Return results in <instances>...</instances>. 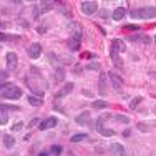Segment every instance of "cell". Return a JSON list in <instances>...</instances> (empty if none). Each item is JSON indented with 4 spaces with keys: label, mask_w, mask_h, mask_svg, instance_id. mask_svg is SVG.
<instances>
[{
    "label": "cell",
    "mask_w": 156,
    "mask_h": 156,
    "mask_svg": "<svg viewBox=\"0 0 156 156\" xmlns=\"http://www.w3.org/2000/svg\"><path fill=\"white\" fill-rule=\"evenodd\" d=\"M125 15H126V9H125V7H118V9L113 10V13H111V18L118 22V20H123Z\"/></svg>",
    "instance_id": "cell-15"
},
{
    "label": "cell",
    "mask_w": 156,
    "mask_h": 156,
    "mask_svg": "<svg viewBox=\"0 0 156 156\" xmlns=\"http://www.w3.org/2000/svg\"><path fill=\"white\" fill-rule=\"evenodd\" d=\"M143 33H136V35H128L126 37V40H128V42H141V40H143Z\"/></svg>",
    "instance_id": "cell-25"
},
{
    "label": "cell",
    "mask_w": 156,
    "mask_h": 156,
    "mask_svg": "<svg viewBox=\"0 0 156 156\" xmlns=\"http://www.w3.org/2000/svg\"><path fill=\"white\" fill-rule=\"evenodd\" d=\"M37 125H40V121H38V118H33V120L30 121V123H28L27 126H28V129H32V128H35Z\"/></svg>",
    "instance_id": "cell-31"
},
{
    "label": "cell",
    "mask_w": 156,
    "mask_h": 156,
    "mask_svg": "<svg viewBox=\"0 0 156 156\" xmlns=\"http://www.w3.org/2000/svg\"><path fill=\"white\" fill-rule=\"evenodd\" d=\"M27 101L30 103L32 106H40V105L43 103L40 96H33V95H28V96H27Z\"/></svg>",
    "instance_id": "cell-18"
},
{
    "label": "cell",
    "mask_w": 156,
    "mask_h": 156,
    "mask_svg": "<svg viewBox=\"0 0 156 156\" xmlns=\"http://www.w3.org/2000/svg\"><path fill=\"white\" fill-rule=\"evenodd\" d=\"M154 98H156V95H154Z\"/></svg>",
    "instance_id": "cell-41"
},
{
    "label": "cell",
    "mask_w": 156,
    "mask_h": 156,
    "mask_svg": "<svg viewBox=\"0 0 156 156\" xmlns=\"http://www.w3.org/2000/svg\"><path fill=\"white\" fill-rule=\"evenodd\" d=\"M110 150L113 151L116 156H126V151H125V148H123V144H121V143H111L110 144Z\"/></svg>",
    "instance_id": "cell-14"
},
{
    "label": "cell",
    "mask_w": 156,
    "mask_h": 156,
    "mask_svg": "<svg viewBox=\"0 0 156 156\" xmlns=\"http://www.w3.org/2000/svg\"><path fill=\"white\" fill-rule=\"evenodd\" d=\"M27 53H28V57H30L32 60H37V58L42 55V45H40V43H32V45L28 47Z\"/></svg>",
    "instance_id": "cell-11"
},
{
    "label": "cell",
    "mask_w": 156,
    "mask_h": 156,
    "mask_svg": "<svg viewBox=\"0 0 156 156\" xmlns=\"http://www.w3.org/2000/svg\"><path fill=\"white\" fill-rule=\"evenodd\" d=\"M85 68L87 70H100V63H88Z\"/></svg>",
    "instance_id": "cell-30"
},
{
    "label": "cell",
    "mask_w": 156,
    "mask_h": 156,
    "mask_svg": "<svg viewBox=\"0 0 156 156\" xmlns=\"http://www.w3.org/2000/svg\"><path fill=\"white\" fill-rule=\"evenodd\" d=\"M100 17H101V18H106V17H108V12H106V10H105V12H101V13H100Z\"/></svg>",
    "instance_id": "cell-34"
},
{
    "label": "cell",
    "mask_w": 156,
    "mask_h": 156,
    "mask_svg": "<svg viewBox=\"0 0 156 156\" xmlns=\"http://www.w3.org/2000/svg\"><path fill=\"white\" fill-rule=\"evenodd\" d=\"M62 146L60 144H53V146H51V150H50V153H51V156H60L62 154Z\"/></svg>",
    "instance_id": "cell-28"
},
{
    "label": "cell",
    "mask_w": 156,
    "mask_h": 156,
    "mask_svg": "<svg viewBox=\"0 0 156 156\" xmlns=\"http://www.w3.org/2000/svg\"><path fill=\"white\" fill-rule=\"evenodd\" d=\"M106 106H108V103L103 101V100H95V101L91 103V108H95V110H103V108H106Z\"/></svg>",
    "instance_id": "cell-21"
},
{
    "label": "cell",
    "mask_w": 156,
    "mask_h": 156,
    "mask_svg": "<svg viewBox=\"0 0 156 156\" xmlns=\"http://www.w3.org/2000/svg\"><path fill=\"white\" fill-rule=\"evenodd\" d=\"M5 62H7V68L9 70H15L17 68V63H18V57L15 51H9L5 55Z\"/></svg>",
    "instance_id": "cell-9"
},
{
    "label": "cell",
    "mask_w": 156,
    "mask_h": 156,
    "mask_svg": "<svg viewBox=\"0 0 156 156\" xmlns=\"http://www.w3.org/2000/svg\"><path fill=\"white\" fill-rule=\"evenodd\" d=\"M80 10L85 13L87 17H91L98 12V3L95 0H87V2H81L80 3Z\"/></svg>",
    "instance_id": "cell-4"
},
{
    "label": "cell",
    "mask_w": 156,
    "mask_h": 156,
    "mask_svg": "<svg viewBox=\"0 0 156 156\" xmlns=\"http://www.w3.org/2000/svg\"><path fill=\"white\" fill-rule=\"evenodd\" d=\"M51 7H53V3H51V2H40V3H37V5L33 7V17L38 20V18L42 17L43 13L50 12Z\"/></svg>",
    "instance_id": "cell-5"
},
{
    "label": "cell",
    "mask_w": 156,
    "mask_h": 156,
    "mask_svg": "<svg viewBox=\"0 0 156 156\" xmlns=\"http://www.w3.org/2000/svg\"><path fill=\"white\" fill-rule=\"evenodd\" d=\"M38 156H48L47 151H42V153H38Z\"/></svg>",
    "instance_id": "cell-38"
},
{
    "label": "cell",
    "mask_w": 156,
    "mask_h": 156,
    "mask_svg": "<svg viewBox=\"0 0 156 156\" xmlns=\"http://www.w3.org/2000/svg\"><path fill=\"white\" fill-rule=\"evenodd\" d=\"M108 78L111 80V85H113V90L115 91H121V90H123V80H121V78L118 76L115 72H110Z\"/></svg>",
    "instance_id": "cell-7"
},
{
    "label": "cell",
    "mask_w": 156,
    "mask_h": 156,
    "mask_svg": "<svg viewBox=\"0 0 156 156\" xmlns=\"http://www.w3.org/2000/svg\"><path fill=\"white\" fill-rule=\"evenodd\" d=\"M66 28H68V32H70V37L80 42L81 37H83V28H81V25L78 23V22H70V23L66 25Z\"/></svg>",
    "instance_id": "cell-6"
},
{
    "label": "cell",
    "mask_w": 156,
    "mask_h": 156,
    "mask_svg": "<svg viewBox=\"0 0 156 156\" xmlns=\"http://www.w3.org/2000/svg\"><path fill=\"white\" fill-rule=\"evenodd\" d=\"M141 101H143V98H141V96H135V98H131V101H129V105H128V106H129L131 110H136Z\"/></svg>",
    "instance_id": "cell-22"
},
{
    "label": "cell",
    "mask_w": 156,
    "mask_h": 156,
    "mask_svg": "<svg viewBox=\"0 0 156 156\" xmlns=\"http://www.w3.org/2000/svg\"><path fill=\"white\" fill-rule=\"evenodd\" d=\"M57 125H58V120H57L55 116H50V118H47V120L40 121V125H38V129H42V131H45V129L55 128Z\"/></svg>",
    "instance_id": "cell-10"
},
{
    "label": "cell",
    "mask_w": 156,
    "mask_h": 156,
    "mask_svg": "<svg viewBox=\"0 0 156 156\" xmlns=\"http://www.w3.org/2000/svg\"><path fill=\"white\" fill-rule=\"evenodd\" d=\"M106 76H108V73H105V72H101V73H100V81H98V93L100 95H105L106 93V91H108V90H106Z\"/></svg>",
    "instance_id": "cell-12"
},
{
    "label": "cell",
    "mask_w": 156,
    "mask_h": 156,
    "mask_svg": "<svg viewBox=\"0 0 156 156\" xmlns=\"http://www.w3.org/2000/svg\"><path fill=\"white\" fill-rule=\"evenodd\" d=\"M136 128H138L140 131H148V128H150V126H148L146 123H138V125H136Z\"/></svg>",
    "instance_id": "cell-33"
},
{
    "label": "cell",
    "mask_w": 156,
    "mask_h": 156,
    "mask_svg": "<svg viewBox=\"0 0 156 156\" xmlns=\"http://www.w3.org/2000/svg\"><path fill=\"white\" fill-rule=\"evenodd\" d=\"M23 128V123H22V121H18V123H15L12 126V131H20V129Z\"/></svg>",
    "instance_id": "cell-32"
},
{
    "label": "cell",
    "mask_w": 156,
    "mask_h": 156,
    "mask_svg": "<svg viewBox=\"0 0 156 156\" xmlns=\"http://www.w3.org/2000/svg\"><path fill=\"white\" fill-rule=\"evenodd\" d=\"M88 118H90V115H88V111H83V113H80V115H78V116L75 118V121H76L78 125H87L88 121H90Z\"/></svg>",
    "instance_id": "cell-17"
},
{
    "label": "cell",
    "mask_w": 156,
    "mask_h": 156,
    "mask_svg": "<svg viewBox=\"0 0 156 156\" xmlns=\"http://www.w3.org/2000/svg\"><path fill=\"white\" fill-rule=\"evenodd\" d=\"M63 80H65V68L58 66L55 70V81H63Z\"/></svg>",
    "instance_id": "cell-20"
},
{
    "label": "cell",
    "mask_w": 156,
    "mask_h": 156,
    "mask_svg": "<svg viewBox=\"0 0 156 156\" xmlns=\"http://www.w3.org/2000/svg\"><path fill=\"white\" fill-rule=\"evenodd\" d=\"M154 42H156V35H154Z\"/></svg>",
    "instance_id": "cell-40"
},
{
    "label": "cell",
    "mask_w": 156,
    "mask_h": 156,
    "mask_svg": "<svg viewBox=\"0 0 156 156\" xmlns=\"http://www.w3.org/2000/svg\"><path fill=\"white\" fill-rule=\"evenodd\" d=\"M129 135H131V131H129V129H126V131L123 133V136H125V138H128Z\"/></svg>",
    "instance_id": "cell-36"
},
{
    "label": "cell",
    "mask_w": 156,
    "mask_h": 156,
    "mask_svg": "<svg viewBox=\"0 0 156 156\" xmlns=\"http://www.w3.org/2000/svg\"><path fill=\"white\" fill-rule=\"evenodd\" d=\"M83 95H85V96H93V95H91L88 90H83Z\"/></svg>",
    "instance_id": "cell-37"
},
{
    "label": "cell",
    "mask_w": 156,
    "mask_h": 156,
    "mask_svg": "<svg viewBox=\"0 0 156 156\" xmlns=\"http://www.w3.org/2000/svg\"><path fill=\"white\" fill-rule=\"evenodd\" d=\"M3 144H5V148H12L15 144V138L12 135H3Z\"/></svg>",
    "instance_id": "cell-19"
},
{
    "label": "cell",
    "mask_w": 156,
    "mask_h": 156,
    "mask_svg": "<svg viewBox=\"0 0 156 156\" xmlns=\"http://www.w3.org/2000/svg\"><path fill=\"white\" fill-rule=\"evenodd\" d=\"M154 113H156V106H154Z\"/></svg>",
    "instance_id": "cell-39"
},
{
    "label": "cell",
    "mask_w": 156,
    "mask_h": 156,
    "mask_svg": "<svg viewBox=\"0 0 156 156\" xmlns=\"http://www.w3.org/2000/svg\"><path fill=\"white\" fill-rule=\"evenodd\" d=\"M73 88H75V83H73V81H66L65 85H63V87L60 88V90L57 91V98H63V96H66V95H70L73 91Z\"/></svg>",
    "instance_id": "cell-8"
},
{
    "label": "cell",
    "mask_w": 156,
    "mask_h": 156,
    "mask_svg": "<svg viewBox=\"0 0 156 156\" xmlns=\"http://www.w3.org/2000/svg\"><path fill=\"white\" fill-rule=\"evenodd\" d=\"M18 38H15V37L12 35H7V33L0 32V42H17Z\"/></svg>",
    "instance_id": "cell-23"
},
{
    "label": "cell",
    "mask_w": 156,
    "mask_h": 156,
    "mask_svg": "<svg viewBox=\"0 0 156 156\" xmlns=\"http://www.w3.org/2000/svg\"><path fill=\"white\" fill-rule=\"evenodd\" d=\"M126 30H136V27H133V25H126Z\"/></svg>",
    "instance_id": "cell-35"
},
{
    "label": "cell",
    "mask_w": 156,
    "mask_h": 156,
    "mask_svg": "<svg viewBox=\"0 0 156 156\" xmlns=\"http://www.w3.org/2000/svg\"><path fill=\"white\" fill-rule=\"evenodd\" d=\"M108 116H110V115H101V116H98V120H96V123H95L96 131H98L101 136H105V138H110V136H113V135H115L113 129L105 128V120H106Z\"/></svg>",
    "instance_id": "cell-3"
},
{
    "label": "cell",
    "mask_w": 156,
    "mask_h": 156,
    "mask_svg": "<svg viewBox=\"0 0 156 156\" xmlns=\"http://www.w3.org/2000/svg\"><path fill=\"white\" fill-rule=\"evenodd\" d=\"M87 138H88L87 135H83V133H80V135H73L72 138H70V141H72V143H80V141H85Z\"/></svg>",
    "instance_id": "cell-24"
},
{
    "label": "cell",
    "mask_w": 156,
    "mask_h": 156,
    "mask_svg": "<svg viewBox=\"0 0 156 156\" xmlns=\"http://www.w3.org/2000/svg\"><path fill=\"white\" fill-rule=\"evenodd\" d=\"M66 47H68V50H72V51H78L80 50V42L70 37V38L66 40Z\"/></svg>",
    "instance_id": "cell-16"
},
{
    "label": "cell",
    "mask_w": 156,
    "mask_h": 156,
    "mask_svg": "<svg viewBox=\"0 0 156 156\" xmlns=\"http://www.w3.org/2000/svg\"><path fill=\"white\" fill-rule=\"evenodd\" d=\"M111 50L116 51V53H125V51H126V45H125V42H123V40L115 38L113 42H111Z\"/></svg>",
    "instance_id": "cell-13"
},
{
    "label": "cell",
    "mask_w": 156,
    "mask_h": 156,
    "mask_svg": "<svg viewBox=\"0 0 156 156\" xmlns=\"http://www.w3.org/2000/svg\"><path fill=\"white\" fill-rule=\"evenodd\" d=\"M129 17L135 20H148L156 17V7H136L129 10Z\"/></svg>",
    "instance_id": "cell-1"
},
{
    "label": "cell",
    "mask_w": 156,
    "mask_h": 156,
    "mask_svg": "<svg viewBox=\"0 0 156 156\" xmlns=\"http://www.w3.org/2000/svg\"><path fill=\"white\" fill-rule=\"evenodd\" d=\"M110 55H111V60L115 62V65H118V66H121V65H123V62H121V58L116 55V51L110 50Z\"/></svg>",
    "instance_id": "cell-26"
},
{
    "label": "cell",
    "mask_w": 156,
    "mask_h": 156,
    "mask_svg": "<svg viewBox=\"0 0 156 156\" xmlns=\"http://www.w3.org/2000/svg\"><path fill=\"white\" fill-rule=\"evenodd\" d=\"M113 120L115 121H118V123H129V118L128 116H125V115H115L113 116Z\"/></svg>",
    "instance_id": "cell-27"
},
{
    "label": "cell",
    "mask_w": 156,
    "mask_h": 156,
    "mask_svg": "<svg viewBox=\"0 0 156 156\" xmlns=\"http://www.w3.org/2000/svg\"><path fill=\"white\" fill-rule=\"evenodd\" d=\"M22 95H23L22 88L17 87V85H12V87H9L7 90H3L2 93H0V98H3V100H18V98H22Z\"/></svg>",
    "instance_id": "cell-2"
},
{
    "label": "cell",
    "mask_w": 156,
    "mask_h": 156,
    "mask_svg": "<svg viewBox=\"0 0 156 156\" xmlns=\"http://www.w3.org/2000/svg\"><path fill=\"white\" fill-rule=\"evenodd\" d=\"M7 78H9V70H0V83H5Z\"/></svg>",
    "instance_id": "cell-29"
}]
</instances>
